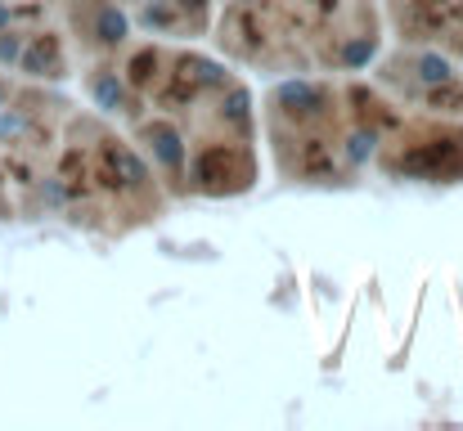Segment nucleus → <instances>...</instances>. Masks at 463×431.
<instances>
[{
  "mask_svg": "<svg viewBox=\"0 0 463 431\" xmlns=\"http://www.w3.org/2000/svg\"><path fill=\"white\" fill-rule=\"evenodd\" d=\"M257 113L270 166L288 184H463V117L414 108L378 77H284Z\"/></svg>",
  "mask_w": 463,
  "mask_h": 431,
  "instance_id": "f03ea898",
  "label": "nucleus"
},
{
  "mask_svg": "<svg viewBox=\"0 0 463 431\" xmlns=\"http://www.w3.org/2000/svg\"><path fill=\"white\" fill-rule=\"evenodd\" d=\"M212 45L270 81L364 72L387 45L383 0H212Z\"/></svg>",
  "mask_w": 463,
  "mask_h": 431,
  "instance_id": "20e7f679",
  "label": "nucleus"
},
{
  "mask_svg": "<svg viewBox=\"0 0 463 431\" xmlns=\"http://www.w3.org/2000/svg\"><path fill=\"white\" fill-rule=\"evenodd\" d=\"M396 41L432 45L463 63V0H383Z\"/></svg>",
  "mask_w": 463,
  "mask_h": 431,
  "instance_id": "423d86ee",
  "label": "nucleus"
},
{
  "mask_svg": "<svg viewBox=\"0 0 463 431\" xmlns=\"http://www.w3.org/2000/svg\"><path fill=\"white\" fill-rule=\"evenodd\" d=\"M72 72L171 198H239L261 180V113L230 59L136 32L113 0L72 41Z\"/></svg>",
  "mask_w": 463,
  "mask_h": 431,
  "instance_id": "f257e3e1",
  "label": "nucleus"
},
{
  "mask_svg": "<svg viewBox=\"0 0 463 431\" xmlns=\"http://www.w3.org/2000/svg\"><path fill=\"white\" fill-rule=\"evenodd\" d=\"M136 32L162 41H203L212 32V0H118Z\"/></svg>",
  "mask_w": 463,
  "mask_h": 431,
  "instance_id": "0eeeda50",
  "label": "nucleus"
},
{
  "mask_svg": "<svg viewBox=\"0 0 463 431\" xmlns=\"http://www.w3.org/2000/svg\"><path fill=\"white\" fill-rule=\"evenodd\" d=\"M171 193L145 153L99 108L59 90L0 81V220L54 216L63 225L127 239L154 225Z\"/></svg>",
  "mask_w": 463,
  "mask_h": 431,
  "instance_id": "7ed1b4c3",
  "label": "nucleus"
},
{
  "mask_svg": "<svg viewBox=\"0 0 463 431\" xmlns=\"http://www.w3.org/2000/svg\"><path fill=\"white\" fill-rule=\"evenodd\" d=\"M369 68H373V77L387 90H396L414 108L463 117V63L459 59H450V54H441L432 45L396 41L392 50L383 45V54Z\"/></svg>",
  "mask_w": 463,
  "mask_h": 431,
  "instance_id": "39448f33",
  "label": "nucleus"
}]
</instances>
